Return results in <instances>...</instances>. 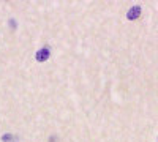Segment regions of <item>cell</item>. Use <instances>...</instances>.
<instances>
[{
    "label": "cell",
    "mask_w": 158,
    "mask_h": 142,
    "mask_svg": "<svg viewBox=\"0 0 158 142\" xmlns=\"http://www.w3.org/2000/svg\"><path fill=\"white\" fill-rule=\"evenodd\" d=\"M49 55H51V51L44 47V49H40L38 52H36V55H35V57H36V60H38V62H44V60H48V59H49Z\"/></svg>",
    "instance_id": "cell-1"
},
{
    "label": "cell",
    "mask_w": 158,
    "mask_h": 142,
    "mask_svg": "<svg viewBox=\"0 0 158 142\" xmlns=\"http://www.w3.org/2000/svg\"><path fill=\"white\" fill-rule=\"evenodd\" d=\"M139 13H141V8H139V6H133V8L127 13V18H128V19H136V18L139 16Z\"/></svg>",
    "instance_id": "cell-2"
},
{
    "label": "cell",
    "mask_w": 158,
    "mask_h": 142,
    "mask_svg": "<svg viewBox=\"0 0 158 142\" xmlns=\"http://www.w3.org/2000/svg\"><path fill=\"white\" fill-rule=\"evenodd\" d=\"M3 142H18V136H13V134H3L2 136Z\"/></svg>",
    "instance_id": "cell-3"
}]
</instances>
